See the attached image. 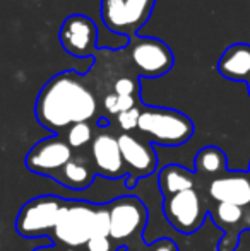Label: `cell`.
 Segmentation results:
<instances>
[{
    "mask_svg": "<svg viewBox=\"0 0 250 251\" xmlns=\"http://www.w3.org/2000/svg\"><path fill=\"white\" fill-rule=\"evenodd\" d=\"M33 251H77L72 248H58V246H41V248H34Z\"/></svg>",
    "mask_w": 250,
    "mask_h": 251,
    "instance_id": "cell-26",
    "label": "cell"
},
{
    "mask_svg": "<svg viewBox=\"0 0 250 251\" xmlns=\"http://www.w3.org/2000/svg\"><path fill=\"white\" fill-rule=\"evenodd\" d=\"M124 251H147V246H139V248H124Z\"/></svg>",
    "mask_w": 250,
    "mask_h": 251,
    "instance_id": "cell-27",
    "label": "cell"
},
{
    "mask_svg": "<svg viewBox=\"0 0 250 251\" xmlns=\"http://www.w3.org/2000/svg\"><path fill=\"white\" fill-rule=\"evenodd\" d=\"M214 224L223 229L224 236L218 243V251H235L240 243V234L250 231V208L230 203H216L209 208Z\"/></svg>",
    "mask_w": 250,
    "mask_h": 251,
    "instance_id": "cell-13",
    "label": "cell"
},
{
    "mask_svg": "<svg viewBox=\"0 0 250 251\" xmlns=\"http://www.w3.org/2000/svg\"><path fill=\"white\" fill-rule=\"evenodd\" d=\"M36 122L55 135H63L76 123L91 122L98 116L94 91L76 70H63L54 75L34 102Z\"/></svg>",
    "mask_w": 250,
    "mask_h": 251,
    "instance_id": "cell-1",
    "label": "cell"
},
{
    "mask_svg": "<svg viewBox=\"0 0 250 251\" xmlns=\"http://www.w3.org/2000/svg\"><path fill=\"white\" fill-rule=\"evenodd\" d=\"M228 171L226 154L216 146L202 147L194 159V173L199 176H218Z\"/></svg>",
    "mask_w": 250,
    "mask_h": 251,
    "instance_id": "cell-18",
    "label": "cell"
},
{
    "mask_svg": "<svg viewBox=\"0 0 250 251\" xmlns=\"http://www.w3.org/2000/svg\"><path fill=\"white\" fill-rule=\"evenodd\" d=\"M122 159L127 169V188H134L137 181L151 176L158 168V155L149 140H142L134 133L118 135Z\"/></svg>",
    "mask_w": 250,
    "mask_h": 251,
    "instance_id": "cell-10",
    "label": "cell"
},
{
    "mask_svg": "<svg viewBox=\"0 0 250 251\" xmlns=\"http://www.w3.org/2000/svg\"><path fill=\"white\" fill-rule=\"evenodd\" d=\"M67 144L70 146V149L76 151V149H83L86 146H91L94 139V130H93V125L89 122H83V123H76L72 125L65 133Z\"/></svg>",
    "mask_w": 250,
    "mask_h": 251,
    "instance_id": "cell-19",
    "label": "cell"
},
{
    "mask_svg": "<svg viewBox=\"0 0 250 251\" xmlns=\"http://www.w3.org/2000/svg\"><path fill=\"white\" fill-rule=\"evenodd\" d=\"M94 176L93 164L84 155H74L54 179L69 190H86L93 185Z\"/></svg>",
    "mask_w": 250,
    "mask_h": 251,
    "instance_id": "cell-16",
    "label": "cell"
},
{
    "mask_svg": "<svg viewBox=\"0 0 250 251\" xmlns=\"http://www.w3.org/2000/svg\"><path fill=\"white\" fill-rule=\"evenodd\" d=\"M74 157V151L63 135H52L36 142L24 157V164L34 175L55 178Z\"/></svg>",
    "mask_w": 250,
    "mask_h": 251,
    "instance_id": "cell-9",
    "label": "cell"
},
{
    "mask_svg": "<svg viewBox=\"0 0 250 251\" xmlns=\"http://www.w3.org/2000/svg\"><path fill=\"white\" fill-rule=\"evenodd\" d=\"M129 58L139 75L156 79L173 69L175 56L171 48L158 38L136 36L129 40Z\"/></svg>",
    "mask_w": 250,
    "mask_h": 251,
    "instance_id": "cell-7",
    "label": "cell"
},
{
    "mask_svg": "<svg viewBox=\"0 0 250 251\" xmlns=\"http://www.w3.org/2000/svg\"><path fill=\"white\" fill-rule=\"evenodd\" d=\"M98 236H110V212H108V203H98V210L94 215V229L93 238Z\"/></svg>",
    "mask_w": 250,
    "mask_h": 251,
    "instance_id": "cell-22",
    "label": "cell"
},
{
    "mask_svg": "<svg viewBox=\"0 0 250 251\" xmlns=\"http://www.w3.org/2000/svg\"><path fill=\"white\" fill-rule=\"evenodd\" d=\"M140 111H142V104H137V106H134L132 109H127V111L115 116L117 125H118V128L122 130V133H130L132 130L137 128L139 118H140Z\"/></svg>",
    "mask_w": 250,
    "mask_h": 251,
    "instance_id": "cell-21",
    "label": "cell"
},
{
    "mask_svg": "<svg viewBox=\"0 0 250 251\" xmlns=\"http://www.w3.org/2000/svg\"><path fill=\"white\" fill-rule=\"evenodd\" d=\"M247 173H249V176H250V162H249V171Z\"/></svg>",
    "mask_w": 250,
    "mask_h": 251,
    "instance_id": "cell-29",
    "label": "cell"
},
{
    "mask_svg": "<svg viewBox=\"0 0 250 251\" xmlns=\"http://www.w3.org/2000/svg\"><path fill=\"white\" fill-rule=\"evenodd\" d=\"M96 210L98 203L84 200H67L50 238L55 239L63 248H84L87 241L93 238Z\"/></svg>",
    "mask_w": 250,
    "mask_h": 251,
    "instance_id": "cell-4",
    "label": "cell"
},
{
    "mask_svg": "<svg viewBox=\"0 0 250 251\" xmlns=\"http://www.w3.org/2000/svg\"><path fill=\"white\" fill-rule=\"evenodd\" d=\"M120 246L110 238V236H94L87 241V245L84 246V251H118Z\"/></svg>",
    "mask_w": 250,
    "mask_h": 251,
    "instance_id": "cell-24",
    "label": "cell"
},
{
    "mask_svg": "<svg viewBox=\"0 0 250 251\" xmlns=\"http://www.w3.org/2000/svg\"><path fill=\"white\" fill-rule=\"evenodd\" d=\"M195 173L180 164H168L158 173V188L163 199L195 188Z\"/></svg>",
    "mask_w": 250,
    "mask_h": 251,
    "instance_id": "cell-17",
    "label": "cell"
},
{
    "mask_svg": "<svg viewBox=\"0 0 250 251\" xmlns=\"http://www.w3.org/2000/svg\"><path fill=\"white\" fill-rule=\"evenodd\" d=\"M163 214L173 229L182 234L199 231L206 219L207 208L195 188L163 199Z\"/></svg>",
    "mask_w": 250,
    "mask_h": 251,
    "instance_id": "cell-8",
    "label": "cell"
},
{
    "mask_svg": "<svg viewBox=\"0 0 250 251\" xmlns=\"http://www.w3.org/2000/svg\"><path fill=\"white\" fill-rule=\"evenodd\" d=\"M91 164L96 175H101L105 178L120 179L122 176H127L120 146H118V135L107 128H100V132L94 133V139L91 142Z\"/></svg>",
    "mask_w": 250,
    "mask_h": 251,
    "instance_id": "cell-12",
    "label": "cell"
},
{
    "mask_svg": "<svg viewBox=\"0 0 250 251\" xmlns=\"http://www.w3.org/2000/svg\"><path fill=\"white\" fill-rule=\"evenodd\" d=\"M140 104V98H132V96H120V94L110 93L103 98V109L107 115L117 116L120 113L132 109L134 106Z\"/></svg>",
    "mask_w": 250,
    "mask_h": 251,
    "instance_id": "cell-20",
    "label": "cell"
},
{
    "mask_svg": "<svg viewBox=\"0 0 250 251\" xmlns=\"http://www.w3.org/2000/svg\"><path fill=\"white\" fill-rule=\"evenodd\" d=\"M110 238L124 248H139L147 222V208L137 197H118L108 201Z\"/></svg>",
    "mask_w": 250,
    "mask_h": 251,
    "instance_id": "cell-3",
    "label": "cell"
},
{
    "mask_svg": "<svg viewBox=\"0 0 250 251\" xmlns=\"http://www.w3.org/2000/svg\"><path fill=\"white\" fill-rule=\"evenodd\" d=\"M154 5L156 0H101L100 16L107 29L132 40L149 21Z\"/></svg>",
    "mask_w": 250,
    "mask_h": 251,
    "instance_id": "cell-5",
    "label": "cell"
},
{
    "mask_svg": "<svg viewBox=\"0 0 250 251\" xmlns=\"http://www.w3.org/2000/svg\"><path fill=\"white\" fill-rule=\"evenodd\" d=\"M65 201L54 195H41L26 201L16 217V232L26 239L52 236Z\"/></svg>",
    "mask_w": 250,
    "mask_h": 251,
    "instance_id": "cell-6",
    "label": "cell"
},
{
    "mask_svg": "<svg viewBox=\"0 0 250 251\" xmlns=\"http://www.w3.org/2000/svg\"><path fill=\"white\" fill-rule=\"evenodd\" d=\"M221 77L233 82L250 80V45L235 43L228 47L220 56L216 65Z\"/></svg>",
    "mask_w": 250,
    "mask_h": 251,
    "instance_id": "cell-15",
    "label": "cell"
},
{
    "mask_svg": "<svg viewBox=\"0 0 250 251\" xmlns=\"http://www.w3.org/2000/svg\"><path fill=\"white\" fill-rule=\"evenodd\" d=\"M147 251H180L178 245L170 238H161L156 239L154 243L147 245Z\"/></svg>",
    "mask_w": 250,
    "mask_h": 251,
    "instance_id": "cell-25",
    "label": "cell"
},
{
    "mask_svg": "<svg viewBox=\"0 0 250 251\" xmlns=\"http://www.w3.org/2000/svg\"><path fill=\"white\" fill-rule=\"evenodd\" d=\"M207 195L216 203H230L250 208V176L249 173H224L213 178L207 186Z\"/></svg>",
    "mask_w": 250,
    "mask_h": 251,
    "instance_id": "cell-14",
    "label": "cell"
},
{
    "mask_svg": "<svg viewBox=\"0 0 250 251\" xmlns=\"http://www.w3.org/2000/svg\"><path fill=\"white\" fill-rule=\"evenodd\" d=\"M142 135L151 144L163 147H178L187 144L194 135V122L182 111L160 106H142L139 125Z\"/></svg>",
    "mask_w": 250,
    "mask_h": 251,
    "instance_id": "cell-2",
    "label": "cell"
},
{
    "mask_svg": "<svg viewBox=\"0 0 250 251\" xmlns=\"http://www.w3.org/2000/svg\"><path fill=\"white\" fill-rule=\"evenodd\" d=\"M113 93L120 94V96H132V98H140V86L139 80L132 79V77H118L113 82Z\"/></svg>",
    "mask_w": 250,
    "mask_h": 251,
    "instance_id": "cell-23",
    "label": "cell"
},
{
    "mask_svg": "<svg viewBox=\"0 0 250 251\" xmlns=\"http://www.w3.org/2000/svg\"><path fill=\"white\" fill-rule=\"evenodd\" d=\"M247 86H249V94H250V80H249V82H247Z\"/></svg>",
    "mask_w": 250,
    "mask_h": 251,
    "instance_id": "cell-28",
    "label": "cell"
},
{
    "mask_svg": "<svg viewBox=\"0 0 250 251\" xmlns=\"http://www.w3.org/2000/svg\"><path fill=\"white\" fill-rule=\"evenodd\" d=\"M62 48L74 58H94L98 51V27L94 21L83 14H72L58 31Z\"/></svg>",
    "mask_w": 250,
    "mask_h": 251,
    "instance_id": "cell-11",
    "label": "cell"
}]
</instances>
